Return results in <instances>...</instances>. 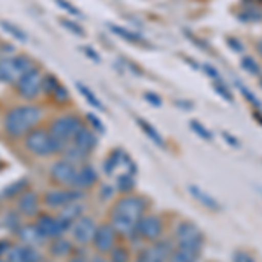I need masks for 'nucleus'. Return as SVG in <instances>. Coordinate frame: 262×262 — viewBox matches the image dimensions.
<instances>
[{
  "instance_id": "f257e3e1",
  "label": "nucleus",
  "mask_w": 262,
  "mask_h": 262,
  "mask_svg": "<svg viewBox=\"0 0 262 262\" xmlns=\"http://www.w3.org/2000/svg\"><path fill=\"white\" fill-rule=\"evenodd\" d=\"M145 215V201L140 196H124L112 208V226L122 236H133L140 219Z\"/></svg>"
},
{
  "instance_id": "f03ea898",
  "label": "nucleus",
  "mask_w": 262,
  "mask_h": 262,
  "mask_svg": "<svg viewBox=\"0 0 262 262\" xmlns=\"http://www.w3.org/2000/svg\"><path fill=\"white\" fill-rule=\"evenodd\" d=\"M40 108L33 107V105H21V107H14L9 111L4 117V129L7 135L18 138L25 137L27 133H30L33 126L40 121Z\"/></svg>"
},
{
  "instance_id": "7ed1b4c3",
  "label": "nucleus",
  "mask_w": 262,
  "mask_h": 262,
  "mask_svg": "<svg viewBox=\"0 0 262 262\" xmlns=\"http://www.w3.org/2000/svg\"><path fill=\"white\" fill-rule=\"evenodd\" d=\"M25 147L33 156H49L56 154V152H63V145L49 131L35 128L30 133L25 135Z\"/></svg>"
},
{
  "instance_id": "20e7f679",
  "label": "nucleus",
  "mask_w": 262,
  "mask_h": 262,
  "mask_svg": "<svg viewBox=\"0 0 262 262\" xmlns=\"http://www.w3.org/2000/svg\"><path fill=\"white\" fill-rule=\"evenodd\" d=\"M32 69H33L32 61L25 56L6 58V60L0 61V81L6 84H16Z\"/></svg>"
},
{
  "instance_id": "39448f33",
  "label": "nucleus",
  "mask_w": 262,
  "mask_h": 262,
  "mask_svg": "<svg viewBox=\"0 0 262 262\" xmlns=\"http://www.w3.org/2000/svg\"><path fill=\"white\" fill-rule=\"evenodd\" d=\"M175 242L179 245V248H189V250L200 252L203 247V232L200 227L192 222H180L175 229Z\"/></svg>"
},
{
  "instance_id": "423d86ee",
  "label": "nucleus",
  "mask_w": 262,
  "mask_h": 262,
  "mask_svg": "<svg viewBox=\"0 0 262 262\" xmlns=\"http://www.w3.org/2000/svg\"><path fill=\"white\" fill-rule=\"evenodd\" d=\"M81 128H82V122H81L79 117L61 116V117H58L53 124H51L49 133L53 135V137L63 145V149H65L67 143H70L72 140H74L75 133H77Z\"/></svg>"
},
{
  "instance_id": "0eeeda50",
  "label": "nucleus",
  "mask_w": 262,
  "mask_h": 262,
  "mask_svg": "<svg viewBox=\"0 0 262 262\" xmlns=\"http://www.w3.org/2000/svg\"><path fill=\"white\" fill-rule=\"evenodd\" d=\"M42 79H44V75L40 74V70L37 69V67H33L32 70H28L27 74L16 82V91H18V95L23 96L25 100H33L42 91Z\"/></svg>"
},
{
  "instance_id": "6e6552de",
  "label": "nucleus",
  "mask_w": 262,
  "mask_h": 262,
  "mask_svg": "<svg viewBox=\"0 0 262 262\" xmlns=\"http://www.w3.org/2000/svg\"><path fill=\"white\" fill-rule=\"evenodd\" d=\"M75 177H77V168L74 166V163L67 161V159L56 161L51 166V179L56 184L63 185V187H74Z\"/></svg>"
},
{
  "instance_id": "1a4fd4ad",
  "label": "nucleus",
  "mask_w": 262,
  "mask_h": 262,
  "mask_svg": "<svg viewBox=\"0 0 262 262\" xmlns=\"http://www.w3.org/2000/svg\"><path fill=\"white\" fill-rule=\"evenodd\" d=\"M82 192L79 189H56V191H48L44 196V203L49 208H60L69 203L81 201Z\"/></svg>"
},
{
  "instance_id": "9d476101",
  "label": "nucleus",
  "mask_w": 262,
  "mask_h": 262,
  "mask_svg": "<svg viewBox=\"0 0 262 262\" xmlns=\"http://www.w3.org/2000/svg\"><path fill=\"white\" fill-rule=\"evenodd\" d=\"M116 236L117 231L114 229L112 224H101L96 227V232L93 236V245L100 253H107L116 247Z\"/></svg>"
},
{
  "instance_id": "9b49d317",
  "label": "nucleus",
  "mask_w": 262,
  "mask_h": 262,
  "mask_svg": "<svg viewBox=\"0 0 262 262\" xmlns=\"http://www.w3.org/2000/svg\"><path fill=\"white\" fill-rule=\"evenodd\" d=\"M137 234L147 242H156L163 234V222L156 215H143L137 226Z\"/></svg>"
},
{
  "instance_id": "f8f14e48",
  "label": "nucleus",
  "mask_w": 262,
  "mask_h": 262,
  "mask_svg": "<svg viewBox=\"0 0 262 262\" xmlns=\"http://www.w3.org/2000/svg\"><path fill=\"white\" fill-rule=\"evenodd\" d=\"M173 253V245L170 239H164V242H158L150 245L149 248H145L140 255L145 262H168Z\"/></svg>"
},
{
  "instance_id": "ddd939ff",
  "label": "nucleus",
  "mask_w": 262,
  "mask_h": 262,
  "mask_svg": "<svg viewBox=\"0 0 262 262\" xmlns=\"http://www.w3.org/2000/svg\"><path fill=\"white\" fill-rule=\"evenodd\" d=\"M70 231L75 242L81 245H88L93 242V236H95V232H96V226H95V222H93V219L79 217L77 221L72 224Z\"/></svg>"
},
{
  "instance_id": "4468645a",
  "label": "nucleus",
  "mask_w": 262,
  "mask_h": 262,
  "mask_svg": "<svg viewBox=\"0 0 262 262\" xmlns=\"http://www.w3.org/2000/svg\"><path fill=\"white\" fill-rule=\"evenodd\" d=\"M37 227H39L40 234L44 238H60L63 232L67 231V227L63 226L61 221L58 217H51V215H40L37 219Z\"/></svg>"
},
{
  "instance_id": "2eb2a0df",
  "label": "nucleus",
  "mask_w": 262,
  "mask_h": 262,
  "mask_svg": "<svg viewBox=\"0 0 262 262\" xmlns=\"http://www.w3.org/2000/svg\"><path fill=\"white\" fill-rule=\"evenodd\" d=\"M72 143H74L77 149H81L84 154H90V152L95 150V147H96V137H95V133H93L91 129H88V128H84V126H82V128L75 133Z\"/></svg>"
},
{
  "instance_id": "dca6fc26",
  "label": "nucleus",
  "mask_w": 262,
  "mask_h": 262,
  "mask_svg": "<svg viewBox=\"0 0 262 262\" xmlns=\"http://www.w3.org/2000/svg\"><path fill=\"white\" fill-rule=\"evenodd\" d=\"M82 210H84L82 203H79V201L69 203V205L61 206V212L58 215V219H60L61 224L67 227V229H70L72 224L77 221L79 217H82Z\"/></svg>"
},
{
  "instance_id": "f3484780",
  "label": "nucleus",
  "mask_w": 262,
  "mask_h": 262,
  "mask_svg": "<svg viewBox=\"0 0 262 262\" xmlns=\"http://www.w3.org/2000/svg\"><path fill=\"white\" fill-rule=\"evenodd\" d=\"M96 179H98V175H96V170L93 166H90V164H84V166H81L77 170V177H75V184L74 187L75 189H90L93 184L96 182Z\"/></svg>"
},
{
  "instance_id": "a211bd4d",
  "label": "nucleus",
  "mask_w": 262,
  "mask_h": 262,
  "mask_svg": "<svg viewBox=\"0 0 262 262\" xmlns=\"http://www.w3.org/2000/svg\"><path fill=\"white\" fill-rule=\"evenodd\" d=\"M18 210L23 215H27V217L37 215V210H39V198H37V194L32 191L21 194V198L18 201Z\"/></svg>"
},
{
  "instance_id": "6ab92c4d",
  "label": "nucleus",
  "mask_w": 262,
  "mask_h": 262,
  "mask_svg": "<svg viewBox=\"0 0 262 262\" xmlns=\"http://www.w3.org/2000/svg\"><path fill=\"white\" fill-rule=\"evenodd\" d=\"M18 236H19L21 242H23L25 245H30V247H37V245H40L42 239H44V236L40 234L39 227L30 226V224H28V226L19 227Z\"/></svg>"
},
{
  "instance_id": "aec40b11",
  "label": "nucleus",
  "mask_w": 262,
  "mask_h": 262,
  "mask_svg": "<svg viewBox=\"0 0 262 262\" xmlns=\"http://www.w3.org/2000/svg\"><path fill=\"white\" fill-rule=\"evenodd\" d=\"M189 192H191V196L196 198V200L200 201L203 206H206V208H210V210H219V208H221V206H219V203L215 201L210 194H206L203 189L198 187V185H189Z\"/></svg>"
},
{
  "instance_id": "412c9836",
  "label": "nucleus",
  "mask_w": 262,
  "mask_h": 262,
  "mask_svg": "<svg viewBox=\"0 0 262 262\" xmlns=\"http://www.w3.org/2000/svg\"><path fill=\"white\" fill-rule=\"evenodd\" d=\"M126 158H128V156H126L122 150H119V149L112 150V154L108 156L107 161H105V164H103V170H105V173H107V175H114L117 168H119L121 164L126 161Z\"/></svg>"
},
{
  "instance_id": "4be33fe9",
  "label": "nucleus",
  "mask_w": 262,
  "mask_h": 262,
  "mask_svg": "<svg viewBox=\"0 0 262 262\" xmlns=\"http://www.w3.org/2000/svg\"><path fill=\"white\" fill-rule=\"evenodd\" d=\"M137 124L140 126V129L150 138L152 143H156L158 147H164V140H163L161 133H159V131L150 124V122H147L145 119H142V117H137Z\"/></svg>"
},
{
  "instance_id": "5701e85b",
  "label": "nucleus",
  "mask_w": 262,
  "mask_h": 262,
  "mask_svg": "<svg viewBox=\"0 0 262 262\" xmlns=\"http://www.w3.org/2000/svg\"><path fill=\"white\" fill-rule=\"evenodd\" d=\"M198 259H200V252L189 250V248H177L173 250L168 262H198Z\"/></svg>"
},
{
  "instance_id": "b1692460",
  "label": "nucleus",
  "mask_w": 262,
  "mask_h": 262,
  "mask_svg": "<svg viewBox=\"0 0 262 262\" xmlns=\"http://www.w3.org/2000/svg\"><path fill=\"white\" fill-rule=\"evenodd\" d=\"M77 86V90H79V93L84 96V98L88 100V103L91 105V107H95V108H98V111H103V105H101V101L96 98L95 95H93V91L90 90L88 86H84V84H81V82H77L75 84Z\"/></svg>"
},
{
  "instance_id": "393cba45",
  "label": "nucleus",
  "mask_w": 262,
  "mask_h": 262,
  "mask_svg": "<svg viewBox=\"0 0 262 262\" xmlns=\"http://www.w3.org/2000/svg\"><path fill=\"white\" fill-rule=\"evenodd\" d=\"M111 30L116 33V35H119L121 39L128 40V42H143L142 35H138V33L131 32V30H126V28H121L117 27V25H111Z\"/></svg>"
},
{
  "instance_id": "a878e982",
  "label": "nucleus",
  "mask_w": 262,
  "mask_h": 262,
  "mask_svg": "<svg viewBox=\"0 0 262 262\" xmlns=\"http://www.w3.org/2000/svg\"><path fill=\"white\" fill-rule=\"evenodd\" d=\"M133 187H135V173L126 171L117 179V189H119L121 192H129Z\"/></svg>"
},
{
  "instance_id": "bb28decb",
  "label": "nucleus",
  "mask_w": 262,
  "mask_h": 262,
  "mask_svg": "<svg viewBox=\"0 0 262 262\" xmlns=\"http://www.w3.org/2000/svg\"><path fill=\"white\" fill-rule=\"evenodd\" d=\"M0 27L4 28L7 33H11L14 39H18V40H21V42H27V33H25L21 28H18L16 25H12V23H9V21H0Z\"/></svg>"
},
{
  "instance_id": "cd10ccee",
  "label": "nucleus",
  "mask_w": 262,
  "mask_h": 262,
  "mask_svg": "<svg viewBox=\"0 0 262 262\" xmlns=\"http://www.w3.org/2000/svg\"><path fill=\"white\" fill-rule=\"evenodd\" d=\"M70 250H72V245L69 242H65V239H58L51 247V253L56 257H65L67 253H70Z\"/></svg>"
},
{
  "instance_id": "c85d7f7f",
  "label": "nucleus",
  "mask_w": 262,
  "mask_h": 262,
  "mask_svg": "<svg viewBox=\"0 0 262 262\" xmlns=\"http://www.w3.org/2000/svg\"><path fill=\"white\" fill-rule=\"evenodd\" d=\"M60 88V82L56 81V77L54 75H44V79H42V91L48 93V95H54V91Z\"/></svg>"
},
{
  "instance_id": "c756f323",
  "label": "nucleus",
  "mask_w": 262,
  "mask_h": 262,
  "mask_svg": "<svg viewBox=\"0 0 262 262\" xmlns=\"http://www.w3.org/2000/svg\"><path fill=\"white\" fill-rule=\"evenodd\" d=\"M21 252H23V257L27 262H40V253L35 250L30 245H25L21 247Z\"/></svg>"
},
{
  "instance_id": "7c9ffc66",
  "label": "nucleus",
  "mask_w": 262,
  "mask_h": 262,
  "mask_svg": "<svg viewBox=\"0 0 262 262\" xmlns=\"http://www.w3.org/2000/svg\"><path fill=\"white\" fill-rule=\"evenodd\" d=\"M189 126H191V129L194 131V133L200 135V137H201V138H205V140H212V138H213V137H212V133H210V131L201 124V122L191 121V122H189Z\"/></svg>"
},
{
  "instance_id": "2f4dec72",
  "label": "nucleus",
  "mask_w": 262,
  "mask_h": 262,
  "mask_svg": "<svg viewBox=\"0 0 262 262\" xmlns=\"http://www.w3.org/2000/svg\"><path fill=\"white\" fill-rule=\"evenodd\" d=\"M111 262H128V250L122 247H114L111 250Z\"/></svg>"
},
{
  "instance_id": "473e14b6",
  "label": "nucleus",
  "mask_w": 262,
  "mask_h": 262,
  "mask_svg": "<svg viewBox=\"0 0 262 262\" xmlns=\"http://www.w3.org/2000/svg\"><path fill=\"white\" fill-rule=\"evenodd\" d=\"M7 262H27L21 252V247H11L7 250Z\"/></svg>"
},
{
  "instance_id": "72a5a7b5",
  "label": "nucleus",
  "mask_w": 262,
  "mask_h": 262,
  "mask_svg": "<svg viewBox=\"0 0 262 262\" xmlns=\"http://www.w3.org/2000/svg\"><path fill=\"white\" fill-rule=\"evenodd\" d=\"M242 67H243V70H247L248 74H252V75H259L260 74L259 65H257V63L253 61L252 58H243V60H242Z\"/></svg>"
},
{
  "instance_id": "f704fd0d",
  "label": "nucleus",
  "mask_w": 262,
  "mask_h": 262,
  "mask_svg": "<svg viewBox=\"0 0 262 262\" xmlns=\"http://www.w3.org/2000/svg\"><path fill=\"white\" fill-rule=\"evenodd\" d=\"M213 88H215V91H217L219 95H221L226 101H232V93H231L229 90H227V86H226V84H224L222 81H221V82L215 81V82H213Z\"/></svg>"
},
{
  "instance_id": "c9c22d12",
  "label": "nucleus",
  "mask_w": 262,
  "mask_h": 262,
  "mask_svg": "<svg viewBox=\"0 0 262 262\" xmlns=\"http://www.w3.org/2000/svg\"><path fill=\"white\" fill-rule=\"evenodd\" d=\"M61 25L67 28V30H70L74 35H84V30L79 25H75L74 21H70V19H61Z\"/></svg>"
},
{
  "instance_id": "e433bc0d",
  "label": "nucleus",
  "mask_w": 262,
  "mask_h": 262,
  "mask_svg": "<svg viewBox=\"0 0 262 262\" xmlns=\"http://www.w3.org/2000/svg\"><path fill=\"white\" fill-rule=\"evenodd\" d=\"M238 88H239V91H242V93H243V96H245V98H247V100H250V101H252V103H253V105H255V107H257V108H260V103H259V100H257V96H255V95H253V93H250V91H248V90H247V88H245V86H243V84H242V82H238Z\"/></svg>"
},
{
  "instance_id": "4c0bfd02",
  "label": "nucleus",
  "mask_w": 262,
  "mask_h": 262,
  "mask_svg": "<svg viewBox=\"0 0 262 262\" xmlns=\"http://www.w3.org/2000/svg\"><path fill=\"white\" fill-rule=\"evenodd\" d=\"M239 19L242 21H259V19H262V14L260 12H255V11H247V12H242V14H239Z\"/></svg>"
},
{
  "instance_id": "58836bf2",
  "label": "nucleus",
  "mask_w": 262,
  "mask_h": 262,
  "mask_svg": "<svg viewBox=\"0 0 262 262\" xmlns=\"http://www.w3.org/2000/svg\"><path fill=\"white\" fill-rule=\"evenodd\" d=\"M56 4L61 7L63 11L70 12V14H74V16H79V14H81V12L75 9V7H72V4H70V2H67V0H56Z\"/></svg>"
},
{
  "instance_id": "ea45409f",
  "label": "nucleus",
  "mask_w": 262,
  "mask_h": 262,
  "mask_svg": "<svg viewBox=\"0 0 262 262\" xmlns=\"http://www.w3.org/2000/svg\"><path fill=\"white\" fill-rule=\"evenodd\" d=\"M88 121L91 122V126H93V128H95L96 131H98V133H103V131H105V126L101 124V121H100L96 116H93V114H88Z\"/></svg>"
},
{
  "instance_id": "a19ab883",
  "label": "nucleus",
  "mask_w": 262,
  "mask_h": 262,
  "mask_svg": "<svg viewBox=\"0 0 262 262\" xmlns=\"http://www.w3.org/2000/svg\"><path fill=\"white\" fill-rule=\"evenodd\" d=\"M232 262H255L252 259V255H248V253L245 252H236L234 257H232Z\"/></svg>"
},
{
  "instance_id": "79ce46f5",
  "label": "nucleus",
  "mask_w": 262,
  "mask_h": 262,
  "mask_svg": "<svg viewBox=\"0 0 262 262\" xmlns=\"http://www.w3.org/2000/svg\"><path fill=\"white\" fill-rule=\"evenodd\" d=\"M143 96H145V100L150 101L154 107H161V98H159L158 95H154V93H145Z\"/></svg>"
},
{
  "instance_id": "37998d69",
  "label": "nucleus",
  "mask_w": 262,
  "mask_h": 262,
  "mask_svg": "<svg viewBox=\"0 0 262 262\" xmlns=\"http://www.w3.org/2000/svg\"><path fill=\"white\" fill-rule=\"evenodd\" d=\"M53 96H54V98H56L58 101H61V100H67V98H69V93H67L65 88L60 86L56 91H54V95H53Z\"/></svg>"
},
{
  "instance_id": "c03bdc74",
  "label": "nucleus",
  "mask_w": 262,
  "mask_h": 262,
  "mask_svg": "<svg viewBox=\"0 0 262 262\" xmlns=\"http://www.w3.org/2000/svg\"><path fill=\"white\" fill-rule=\"evenodd\" d=\"M227 44H229V46H231V49H232V51H236V53H239V51H243L242 42L236 40V39H232V37H229V39H227Z\"/></svg>"
},
{
  "instance_id": "a18cd8bd",
  "label": "nucleus",
  "mask_w": 262,
  "mask_h": 262,
  "mask_svg": "<svg viewBox=\"0 0 262 262\" xmlns=\"http://www.w3.org/2000/svg\"><path fill=\"white\" fill-rule=\"evenodd\" d=\"M25 184V182L23 180H21V182H18V184H14V185H9V189H7V191H6V196H14V194L16 192H18L19 191V185H23Z\"/></svg>"
},
{
  "instance_id": "49530a36",
  "label": "nucleus",
  "mask_w": 262,
  "mask_h": 262,
  "mask_svg": "<svg viewBox=\"0 0 262 262\" xmlns=\"http://www.w3.org/2000/svg\"><path fill=\"white\" fill-rule=\"evenodd\" d=\"M205 72H206V74H210V77L215 79V81H219V79H221V75H219V72L215 70L212 65H205Z\"/></svg>"
},
{
  "instance_id": "de8ad7c7",
  "label": "nucleus",
  "mask_w": 262,
  "mask_h": 262,
  "mask_svg": "<svg viewBox=\"0 0 262 262\" xmlns=\"http://www.w3.org/2000/svg\"><path fill=\"white\" fill-rule=\"evenodd\" d=\"M84 51H86V54H88V56H90V58H93V60H95L96 63L100 61V56H98V53H95V51H93L91 48H88V46H86V48H84Z\"/></svg>"
},
{
  "instance_id": "09e8293b",
  "label": "nucleus",
  "mask_w": 262,
  "mask_h": 262,
  "mask_svg": "<svg viewBox=\"0 0 262 262\" xmlns=\"http://www.w3.org/2000/svg\"><path fill=\"white\" fill-rule=\"evenodd\" d=\"M224 137H226V140H227V142H231V143H232V147H239V145H238V140H236V138H232L231 135H227V133H226Z\"/></svg>"
},
{
  "instance_id": "8fccbe9b",
  "label": "nucleus",
  "mask_w": 262,
  "mask_h": 262,
  "mask_svg": "<svg viewBox=\"0 0 262 262\" xmlns=\"http://www.w3.org/2000/svg\"><path fill=\"white\" fill-rule=\"evenodd\" d=\"M90 262H107V259H103L101 255H95Z\"/></svg>"
},
{
  "instance_id": "3c124183",
  "label": "nucleus",
  "mask_w": 262,
  "mask_h": 262,
  "mask_svg": "<svg viewBox=\"0 0 262 262\" xmlns=\"http://www.w3.org/2000/svg\"><path fill=\"white\" fill-rule=\"evenodd\" d=\"M69 262H90V260H86L84 257H72Z\"/></svg>"
},
{
  "instance_id": "603ef678",
  "label": "nucleus",
  "mask_w": 262,
  "mask_h": 262,
  "mask_svg": "<svg viewBox=\"0 0 262 262\" xmlns=\"http://www.w3.org/2000/svg\"><path fill=\"white\" fill-rule=\"evenodd\" d=\"M255 117H257V121H259L260 124H262V116H260V114H255Z\"/></svg>"
},
{
  "instance_id": "864d4df0",
  "label": "nucleus",
  "mask_w": 262,
  "mask_h": 262,
  "mask_svg": "<svg viewBox=\"0 0 262 262\" xmlns=\"http://www.w3.org/2000/svg\"><path fill=\"white\" fill-rule=\"evenodd\" d=\"M259 53H260V54H262V40H260V42H259Z\"/></svg>"
},
{
  "instance_id": "5fc2aeb1",
  "label": "nucleus",
  "mask_w": 262,
  "mask_h": 262,
  "mask_svg": "<svg viewBox=\"0 0 262 262\" xmlns=\"http://www.w3.org/2000/svg\"><path fill=\"white\" fill-rule=\"evenodd\" d=\"M137 262H145V260H143V259H142V255H140V257H138V260H137Z\"/></svg>"
}]
</instances>
